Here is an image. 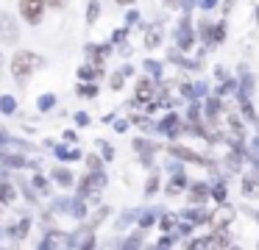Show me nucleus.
<instances>
[{"label":"nucleus","instance_id":"nucleus-3","mask_svg":"<svg viewBox=\"0 0 259 250\" xmlns=\"http://www.w3.org/2000/svg\"><path fill=\"white\" fill-rule=\"evenodd\" d=\"M0 39H6V42H14V39H17V31H14V25L6 17H0Z\"/></svg>","mask_w":259,"mask_h":250},{"label":"nucleus","instance_id":"nucleus-9","mask_svg":"<svg viewBox=\"0 0 259 250\" xmlns=\"http://www.w3.org/2000/svg\"><path fill=\"white\" fill-rule=\"evenodd\" d=\"M112 86H114V89H120V86H123V78L114 75V78H112Z\"/></svg>","mask_w":259,"mask_h":250},{"label":"nucleus","instance_id":"nucleus-2","mask_svg":"<svg viewBox=\"0 0 259 250\" xmlns=\"http://www.w3.org/2000/svg\"><path fill=\"white\" fill-rule=\"evenodd\" d=\"M20 11L31 25H36L42 20V11H45V0H20Z\"/></svg>","mask_w":259,"mask_h":250},{"label":"nucleus","instance_id":"nucleus-6","mask_svg":"<svg viewBox=\"0 0 259 250\" xmlns=\"http://www.w3.org/2000/svg\"><path fill=\"white\" fill-rule=\"evenodd\" d=\"M181 192V178H176L173 183H170V194H179Z\"/></svg>","mask_w":259,"mask_h":250},{"label":"nucleus","instance_id":"nucleus-1","mask_svg":"<svg viewBox=\"0 0 259 250\" xmlns=\"http://www.w3.org/2000/svg\"><path fill=\"white\" fill-rule=\"evenodd\" d=\"M39 67V59H36V53H28V50H20L17 56L12 59V75L17 78V81H25V78L34 75V70Z\"/></svg>","mask_w":259,"mask_h":250},{"label":"nucleus","instance_id":"nucleus-8","mask_svg":"<svg viewBox=\"0 0 259 250\" xmlns=\"http://www.w3.org/2000/svg\"><path fill=\"white\" fill-rule=\"evenodd\" d=\"M45 3H51V9H64L67 0H45Z\"/></svg>","mask_w":259,"mask_h":250},{"label":"nucleus","instance_id":"nucleus-12","mask_svg":"<svg viewBox=\"0 0 259 250\" xmlns=\"http://www.w3.org/2000/svg\"><path fill=\"white\" fill-rule=\"evenodd\" d=\"M117 3H134V0H117Z\"/></svg>","mask_w":259,"mask_h":250},{"label":"nucleus","instance_id":"nucleus-10","mask_svg":"<svg viewBox=\"0 0 259 250\" xmlns=\"http://www.w3.org/2000/svg\"><path fill=\"white\" fill-rule=\"evenodd\" d=\"M87 161H90V167H95V170H98V167H101V159H95V156H90V159H87Z\"/></svg>","mask_w":259,"mask_h":250},{"label":"nucleus","instance_id":"nucleus-11","mask_svg":"<svg viewBox=\"0 0 259 250\" xmlns=\"http://www.w3.org/2000/svg\"><path fill=\"white\" fill-rule=\"evenodd\" d=\"M156 183H159L156 178H151V181H148V192H156Z\"/></svg>","mask_w":259,"mask_h":250},{"label":"nucleus","instance_id":"nucleus-7","mask_svg":"<svg viewBox=\"0 0 259 250\" xmlns=\"http://www.w3.org/2000/svg\"><path fill=\"white\" fill-rule=\"evenodd\" d=\"M98 11H101V6H98V3H90V22L98 17Z\"/></svg>","mask_w":259,"mask_h":250},{"label":"nucleus","instance_id":"nucleus-5","mask_svg":"<svg viewBox=\"0 0 259 250\" xmlns=\"http://www.w3.org/2000/svg\"><path fill=\"white\" fill-rule=\"evenodd\" d=\"M137 97H142V100H151V81H145V78H142V81L137 83Z\"/></svg>","mask_w":259,"mask_h":250},{"label":"nucleus","instance_id":"nucleus-4","mask_svg":"<svg viewBox=\"0 0 259 250\" xmlns=\"http://www.w3.org/2000/svg\"><path fill=\"white\" fill-rule=\"evenodd\" d=\"M242 192H245V197H259V178H245Z\"/></svg>","mask_w":259,"mask_h":250}]
</instances>
